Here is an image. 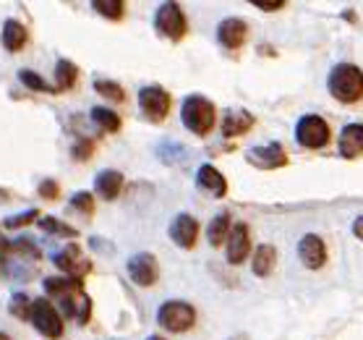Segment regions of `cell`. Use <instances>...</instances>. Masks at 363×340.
<instances>
[{
  "mask_svg": "<svg viewBox=\"0 0 363 340\" xmlns=\"http://www.w3.org/2000/svg\"><path fill=\"white\" fill-rule=\"evenodd\" d=\"M128 275H131V280L136 283V285H141V288H147V285H152V283L157 280V259L152 257L149 251H141V254H133L131 259H128Z\"/></svg>",
  "mask_w": 363,
  "mask_h": 340,
  "instance_id": "cell-12",
  "label": "cell"
},
{
  "mask_svg": "<svg viewBox=\"0 0 363 340\" xmlns=\"http://www.w3.org/2000/svg\"><path fill=\"white\" fill-rule=\"evenodd\" d=\"M0 340H11V338L6 335V332H0Z\"/></svg>",
  "mask_w": 363,
  "mask_h": 340,
  "instance_id": "cell-37",
  "label": "cell"
},
{
  "mask_svg": "<svg viewBox=\"0 0 363 340\" xmlns=\"http://www.w3.org/2000/svg\"><path fill=\"white\" fill-rule=\"evenodd\" d=\"M91 9L97 11L99 16L113 18V21L123 18V3H121V0H94Z\"/></svg>",
  "mask_w": 363,
  "mask_h": 340,
  "instance_id": "cell-27",
  "label": "cell"
},
{
  "mask_svg": "<svg viewBox=\"0 0 363 340\" xmlns=\"http://www.w3.org/2000/svg\"><path fill=\"white\" fill-rule=\"evenodd\" d=\"M94 189H97V194L102 199L113 202L121 194V189H123V175L118 173V170H102L94 178Z\"/></svg>",
  "mask_w": 363,
  "mask_h": 340,
  "instance_id": "cell-18",
  "label": "cell"
},
{
  "mask_svg": "<svg viewBox=\"0 0 363 340\" xmlns=\"http://www.w3.org/2000/svg\"><path fill=\"white\" fill-rule=\"evenodd\" d=\"M40 197H42V199H55V197H58V183H55V181H42L40 183Z\"/></svg>",
  "mask_w": 363,
  "mask_h": 340,
  "instance_id": "cell-33",
  "label": "cell"
},
{
  "mask_svg": "<svg viewBox=\"0 0 363 340\" xmlns=\"http://www.w3.org/2000/svg\"><path fill=\"white\" fill-rule=\"evenodd\" d=\"M9 251H11V241H0V275L9 270Z\"/></svg>",
  "mask_w": 363,
  "mask_h": 340,
  "instance_id": "cell-34",
  "label": "cell"
},
{
  "mask_svg": "<svg viewBox=\"0 0 363 340\" xmlns=\"http://www.w3.org/2000/svg\"><path fill=\"white\" fill-rule=\"evenodd\" d=\"M139 108L149 121H162L170 113V94L162 87H144L139 92Z\"/></svg>",
  "mask_w": 363,
  "mask_h": 340,
  "instance_id": "cell-8",
  "label": "cell"
},
{
  "mask_svg": "<svg viewBox=\"0 0 363 340\" xmlns=\"http://www.w3.org/2000/svg\"><path fill=\"white\" fill-rule=\"evenodd\" d=\"M217 40H220L223 48L235 50V48H240L243 40H246V24H243L240 18H225L223 24L217 26Z\"/></svg>",
  "mask_w": 363,
  "mask_h": 340,
  "instance_id": "cell-15",
  "label": "cell"
},
{
  "mask_svg": "<svg viewBox=\"0 0 363 340\" xmlns=\"http://www.w3.org/2000/svg\"><path fill=\"white\" fill-rule=\"evenodd\" d=\"M18 79H21V84H24V87H29V89H34V92L58 94V92H55V84H48L40 74H34V71H26V68H24V71H18Z\"/></svg>",
  "mask_w": 363,
  "mask_h": 340,
  "instance_id": "cell-25",
  "label": "cell"
},
{
  "mask_svg": "<svg viewBox=\"0 0 363 340\" xmlns=\"http://www.w3.org/2000/svg\"><path fill=\"white\" fill-rule=\"evenodd\" d=\"M248 251H251L248 225L246 223L230 225V233H228V238H225V254H228V262H230V265H240V262L248 257Z\"/></svg>",
  "mask_w": 363,
  "mask_h": 340,
  "instance_id": "cell-11",
  "label": "cell"
},
{
  "mask_svg": "<svg viewBox=\"0 0 363 340\" xmlns=\"http://www.w3.org/2000/svg\"><path fill=\"white\" fill-rule=\"evenodd\" d=\"M40 228L45 233H55V236H66V238H76V236H79V231H76V228L66 225L63 220H58V217H42Z\"/></svg>",
  "mask_w": 363,
  "mask_h": 340,
  "instance_id": "cell-26",
  "label": "cell"
},
{
  "mask_svg": "<svg viewBox=\"0 0 363 340\" xmlns=\"http://www.w3.org/2000/svg\"><path fill=\"white\" fill-rule=\"evenodd\" d=\"M71 207H74L76 212H82V215L89 217L91 212H94V197H91L89 191H79V194L71 197Z\"/></svg>",
  "mask_w": 363,
  "mask_h": 340,
  "instance_id": "cell-30",
  "label": "cell"
},
{
  "mask_svg": "<svg viewBox=\"0 0 363 340\" xmlns=\"http://www.w3.org/2000/svg\"><path fill=\"white\" fill-rule=\"evenodd\" d=\"M298 257L308 270H319L327 262V249H324V241L314 233H306L303 238L298 241Z\"/></svg>",
  "mask_w": 363,
  "mask_h": 340,
  "instance_id": "cell-13",
  "label": "cell"
},
{
  "mask_svg": "<svg viewBox=\"0 0 363 340\" xmlns=\"http://www.w3.org/2000/svg\"><path fill=\"white\" fill-rule=\"evenodd\" d=\"M37 217H40L37 209H26V212H21V215H13V217H9V220H3V225L11 231V228H21V225L32 223V220H37Z\"/></svg>",
  "mask_w": 363,
  "mask_h": 340,
  "instance_id": "cell-31",
  "label": "cell"
},
{
  "mask_svg": "<svg viewBox=\"0 0 363 340\" xmlns=\"http://www.w3.org/2000/svg\"><path fill=\"white\" fill-rule=\"evenodd\" d=\"M353 236H355V238H361V241H363V215H361V217H355V223H353Z\"/></svg>",
  "mask_w": 363,
  "mask_h": 340,
  "instance_id": "cell-36",
  "label": "cell"
},
{
  "mask_svg": "<svg viewBox=\"0 0 363 340\" xmlns=\"http://www.w3.org/2000/svg\"><path fill=\"white\" fill-rule=\"evenodd\" d=\"M91 150H94V144H91V139H79V141L74 144V150H71V152H74V158H76V160H86V158L91 155Z\"/></svg>",
  "mask_w": 363,
  "mask_h": 340,
  "instance_id": "cell-32",
  "label": "cell"
},
{
  "mask_svg": "<svg viewBox=\"0 0 363 340\" xmlns=\"http://www.w3.org/2000/svg\"><path fill=\"white\" fill-rule=\"evenodd\" d=\"M251 126H254V116H251L248 110H230V113H225V118H223L225 136H240V133H246Z\"/></svg>",
  "mask_w": 363,
  "mask_h": 340,
  "instance_id": "cell-19",
  "label": "cell"
},
{
  "mask_svg": "<svg viewBox=\"0 0 363 340\" xmlns=\"http://www.w3.org/2000/svg\"><path fill=\"white\" fill-rule=\"evenodd\" d=\"M9 312L13 317H18V319H29V314H32V301H29V296H26V293H13L9 304Z\"/></svg>",
  "mask_w": 363,
  "mask_h": 340,
  "instance_id": "cell-29",
  "label": "cell"
},
{
  "mask_svg": "<svg viewBox=\"0 0 363 340\" xmlns=\"http://www.w3.org/2000/svg\"><path fill=\"white\" fill-rule=\"evenodd\" d=\"M327 89L335 100L345 102V105L358 102L363 97V71L353 63H337L330 71Z\"/></svg>",
  "mask_w": 363,
  "mask_h": 340,
  "instance_id": "cell-2",
  "label": "cell"
},
{
  "mask_svg": "<svg viewBox=\"0 0 363 340\" xmlns=\"http://www.w3.org/2000/svg\"><path fill=\"white\" fill-rule=\"evenodd\" d=\"M196 183L206 194H212V197H225V191H228V183H225V175L212 165H201L196 173Z\"/></svg>",
  "mask_w": 363,
  "mask_h": 340,
  "instance_id": "cell-17",
  "label": "cell"
},
{
  "mask_svg": "<svg viewBox=\"0 0 363 340\" xmlns=\"http://www.w3.org/2000/svg\"><path fill=\"white\" fill-rule=\"evenodd\" d=\"M296 141L306 150H322L324 144L330 141V126L322 116L308 113L296 124Z\"/></svg>",
  "mask_w": 363,
  "mask_h": 340,
  "instance_id": "cell-5",
  "label": "cell"
},
{
  "mask_svg": "<svg viewBox=\"0 0 363 340\" xmlns=\"http://www.w3.org/2000/svg\"><path fill=\"white\" fill-rule=\"evenodd\" d=\"M170 238L181 246V249H194V243L199 238V223L191 215H175L173 223H170Z\"/></svg>",
  "mask_w": 363,
  "mask_h": 340,
  "instance_id": "cell-14",
  "label": "cell"
},
{
  "mask_svg": "<svg viewBox=\"0 0 363 340\" xmlns=\"http://www.w3.org/2000/svg\"><path fill=\"white\" fill-rule=\"evenodd\" d=\"M274 265H277V249H274L272 243H262L254 251V275L267 278L274 270Z\"/></svg>",
  "mask_w": 363,
  "mask_h": 340,
  "instance_id": "cell-21",
  "label": "cell"
},
{
  "mask_svg": "<svg viewBox=\"0 0 363 340\" xmlns=\"http://www.w3.org/2000/svg\"><path fill=\"white\" fill-rule=\"evenodd\" d=\"M340 155L345 160H353L363 155V124H350L340 133Z\"/></svg>",
  "mask_w": 363,
  "mask_h": 340,
  "instance_id": "cell-16",
  "label": "cell"
},
{
  "mask_svg": "<svg viewBox=\"0 0 363 340\" xmlns=\"http://www.w3.org/2000/svg\"><path fill=\"white\" fill-rule=\"evenodd\" d=\"M181 118H183V126L189 128L191 133H196V136H206V133L215 128V105L201 97V94H191L186 97L181 108Z\"/></svg>",
  "mask_w": 363,
  "mask_h": 340,
  "instance_id": "cell-3",
  "label": "cell"
},
{
  "mask_svg": "<svg viewBox=\"0 0 363 340\" xmlns=\"http://www.w3.org/2000/svg\"><path fill=\"white\" fill-rule=\"evenodd\" d=\"M228 233H230V217L223 212V215H217L215 220L209 223V228H206V238H209L212 246H220V243H225Z\"/></svg>",
  "mask_w": 363,
  "mask_h": 340,
  "instance_id": "cell-24",
  "label": "cell"
},
{
  "mask_svg": "<svg viewBox=\"0 0 363 340\" xmlns=\"http://www.w3.org/2000/svg\"><path fill=\"white\" fill-rule=\"evenodd\" d=\"M157 322L167 332H186L196 322V312L186 301H165L157 312Z\"/></svg>",
  "mask_w": 363,
  "mask_h": 340,
  "instance_id": "cell-4",
  "label": "cell"
},
{
  "mask_svg": "<svg viewBox=\"0 0 363 340\" xmlns=\"http://www.w3.org/2000/svg\"><path fill=\"white\" fill-rule=\"evenodd\" d=\"M246 160L259 170H274V168L288 165V152L282 150L277 141L267 144V147H254L246 152Z\"/></svg>",
  "mask_w": 363,
  "mask_h": 340,
  "instance_id": "cell-10",
  "label": "cell"
},
{
  "mask_svg": "<svg viewBox=\"0 0 363 340\" xmlns=\"http://www.w3.org/2000/svg\"><path fill=\"white\" fill-rule=\"evenodd\" d=\"M32 322L34 327H37V332L40 335H45V338L55 340L63 335V319H60L58 309H55V304L48 299H37L32 301Z\"/></svg>",
  "mask_w": 363,
  "mask_h": 340,
  "instance_id": "cell-6",
  "label": "cell"
},
{
  "mask_svg": "<svg viewBox=\"0 0 363 340\" xmlns=\"http://www.w3.org/2000/svg\"><path fill=\"white\" fill-rule=\"evenodd\" d=\"M147 340H165V338H160V335H152V338H147Z\"/></svg>",
  "mask_w": 363,
  "mask_h": 340,
  "instance_id": "cell-38",
  "label": "cell"
},
{
  "mask_svg": "<svg viewBox=\"0 0 363 340\" xmlns=\"http://www.w3.org/2000/svg\"><path fill=\"white\" fill-rule=\"evenodd\" d=\"M52 262H55L68 278H74V280H82L84 275L91 273V265L82 257V251H79L76 243H68L66 249L55 251V254H52Z\"/></svg>",
  "mask_w": 363,
  "mask_h": 340,
  "instance_id": "cell-9",
  "label": "cell"
},
{
  "mask_svg": "<svg viewBox=\"0 0 363 340\" xmlns=\"http://www.w3.org/2000/svg\"><path fill=\"white\" fill-rule=\"evenodd\" d=\"M26 40H29V32H26L24 24H18V21H6L3 24V48L9 53L24 50Z\"/></svg>",
  "mask_w": 363,
  "mask_h": 340,
  "instance_id": "cell-20",
  "label": "cell"
},
{
  "mask_svg": "<svg viewBox=\"0 0 363 340\" xmlns=\"http://www.w3.org/2000/svg\"><path fill=\"white\" fill-rule=\"evenodd\" d=\"M155 29H157L162 37H167V40H173V42L183 40L189 24H186V16H183L181 6H178V3H162L157 9V13H155Z\"/></svg>",
  "mask_w": 363,
  "mask_h": 340,
  "instance_id": "cell-7",
  "label": "cell"
},
{
  "mask_svg": "<svg viewBox=\"0 0 363 340\" xmlns=\"http://www.w3.org/2000/svg\"><path fill=\"white\" fill-rule=\"evenodd\" d=\"M254 6L262 11H280L285 3L282 0H254Z\"/></svg>",
  "mask_w": 363,
  "mask_h": 340,
  "instance_id": "cell-35",
  "label": "cell"
},
{
  "mask_svg": "<svg viewBox=\"0 0 363 340\" xmlns=\"http://www.w3.org/2000/svg\"><path fill=\"white\" fill-rule=\"evenodd\" d=\"M45 290L48 296L60 309L68 319H74L79 324H86L91 317V299L86 296L82 280H74V278H48L45 280Z\"/></svg>",
  "mask_w": 363,
  "mask_h": 340,
  "instance_id": "cell-1",
  "label": "cell"
},
{
  "mask_svg": "<svg viewBox=\"0 0 363 340\" xmlns=\"http://www.w3.org/2000/svg\"><path fill=\"white\" fill-rule=\"evenodd\" d=\"M94 89H97L102 97H108V100H116V102L125 100L123 87H121V84H116V82H108V79H97V82H94Z\"/></svg>",
  "mask_w": 363,
  "mask_h": 340,
  "instance_id": "cell-28",
  "label": "cell"
},
{
  "mask_svg": "<svg viewBox=\"0 0 363 340\" xmlns=\"http://www.w3.org/2000/svg\"><path fill=\"white\" fill-rule=\"evenodd\" d=\"M89 118H91V124H97L99 131H105V133H113L121 128L118 113H113V110H108V108H91Z\"/></svg>",
  "mask_w": 363,
  "mask_h": 340,
  "instance_id": "cell-23",
  "label": "cell"
},
{
  "mask_svg": "<svg viewBox=\"0 0 363 340\" xmlns=\"http://www.w3.org/2000/svg\"><path fill=\"white\" fill-rule=\"evenodd\" d=\"M79 79V68L71 60H58L55 63V92H68Z\"/></svg>",
  "mask_w": 363,
  "mask_h": 340,
  "instance_id": "cell-22",
  "label": "cell"
}]
</instances>
